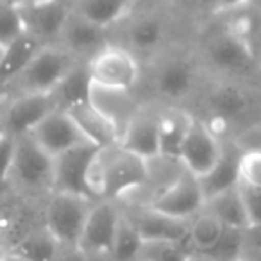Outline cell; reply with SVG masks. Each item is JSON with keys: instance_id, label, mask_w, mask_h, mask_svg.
<instances>
[{"instance_id": "12", "label": "cell", "mask_w": 261, "mask_h": 261, "mask_svg": "<svg viewBox=\"0 0 261 261\" xmlns=\"http://www.w3.org/2000/svg\"><path fill=\"white\" fill-rule=\"evenodd\" d=\"M122 217L113 200H95L79 249L88 256H109Z\"/></svg>"}, {"instance_id": "20", "label": "cell", "mask_w": 261, "mask_h": 261, "mask_svg": "<svg viewBox=\"0 0 261 261\" xmlns=\"http://www.w3.org/2000/svg\"><path fill=\"white\" fill-rule=\"evenodd\" d=\"M193 122H195V116L182 108L170 106V108L160 109L161 158L179 161L182 145H185Z\"/></svg>"}, {"instance_id": "13", "label": "cell", "mask_w": 261, "mask_h": 261, "mask_svg": "<svg viewBox=\"0 0 261 261\" xmlns=\"http://www.w3.org/2000/svg\"><path fill=\"white\" fill-rule=\"evenodd\" d=\"M100 147L86 145L54 158V192H68L95 199L88 185V172ZM97 200V199H95Z\"/></svg>"}, {"instance_id": "31", "label": "cell", "mask_w": 261, "mask_h": 261, "mask_svg": "<svg viewBox=\"0 0 261 261\" xmlns=\"http://www.w3.org/2000/svg\"><path fill=\"white\" fill-rule=\"evenodd\" d=\"M143 245H145V240L140 234L135 222L129 217H122L115 243L108 257L111 261H140Z\"/></svg>"}, {"instance_id": "37", "label": "cell", "mask_w": 261, "mask_h": 261, "mask_svg": "<svg viewBox=\"0 0 261 261\" xmlns=\"http://www.w3.org/2000/svg\"><path fill=\"white\" fill-rule=\"evenodd\" d=\"M250 4H252V0H215L213 13L218 16L231 15V13L240 11L243 8H249Z\"/></svg>"}, {"instance_id": "18", "label": "cell", "mask_w": 261, "mask_h": 261, "mask_svg": "<svg viewBox=\"0 0 261 261\" xmlns=\"http://www.w3.org/2000/svg\"><path fill=\"white\" fill-rule=\"evenodd\" d=\"M90 102L98 113L106 116L116 129L120 130V135L123 133L125 125L129 120L138 113L142 104H138L133 95V90H120V88H108L100 86V84L91 83L90 91ZM122 140V138H120Z\"/></svg>"}, {"instance_id": "33", "label": "cell", "mask_w": 261, "mask_h": 261, "mask_svg": "<svg viewBox=\"0 0 261 261\" xmlns=\"http://www.w3.org/2000/svg\"><path fill=\"white\" fill-rule=\"evenodd\" d=\"M25 33L29 31H27L22 6H18L13 0H4L2 11H0V48L13 43Z\"/></svg>"}, {"instance_id": "5", "label": "cell", "mask_w": 261, "mask_h": 261, "mask_svg": "<svg viewBox=\"0 0 261 261\" xmlns=\"http://www.w3.org/2000/svg\"><path fill=\"white\" fill-rule=\"evenodd\" d=\"M29 193L54 192V158L45 152L31 135L16 138L15 160L6 179Z\"/></svg>"}, {"instance_id": "41", "label": "cell", "mask_w": 261, "mask_h": 261, "mask_svg": "<svg viewBox=\"0 0 261 261\" xmlns=\"http://www.w3.org/2000/svg\"><path fill=\"white\" fill-rule=\"evenodd\" d=\"M243 261H261V252H256V250H245Z\"/></svg>"}, {"instance_id": "28", "label": "cell", "mask_w": 261, "mask_h": 261, "mask_svg": "<svg viewBox=\"0 0 261 261\" xmlns=\"http://www.w3.org/2000/svg\"><path fill=\"white\" fill-rule=\"evenodd\" d=\"M91 75L88 68V61L81 63L66 75V79L56 88L54 97L61 109H70L72 106L90 102Z\"/></svg>"}, {"instance_id": "34", "label": "cell", "mask_w": 261, "mask_h": 261, "mask_svg": "<svg viewBox=\"0 0 261 261\" xmlns=\"http://www.w3.org/2000/svg\"><path fill=\"white\" fill-rule=\"evenodd\" d=\"M145 261H193L186 242H145L142 257Z\"/></svg>"}, {"instance_id": "1", "label": "cell", "mask_w": 261, "mask_h": 261, "mask_svg": "<svg viewBox=\"0 0 261 261\" xmlns=\"http://www.w3.org/2000/svg\"><path fill=\"white\" fill-rule=\"evenodd\" d=\"M88 185L97 200L130 197L149 185V161L123 147H100L88 172Z\"/></svg>"}, {"instance_id": "14", "label": "cell", "mask_w": 261, "mask_h": 261, "mask_svg": "<svg viewBox=\"0 0 261 261\" xmlns=\"http://www.w3.org/2000/svg\"><path fill=\"white\" fill-rule=\"evenodd\" d=\"M120 147L147 161L160 158V109L142 106L123 129Z\"/></svg>"}, {"instance_id": "10", "label": "cell", "mask_w": 261, "mask_h": 261, "mask_svg": "<svg viewBox=\"0 0 261 261\" xmlns=\"http://www.w3.org/2000/svg\"><path fill=\"white\" fill-rule=\"evenodd\" d=\"M222 152H224V142L220 140V135L206 120L195 116V122L186 136L179 156L181 165L190 174L202 179L215 168V165L222 158Z\"/></svg>"}, {"instance_id": "9", "label": "cell", "mask_w": 261, "mask_h": 261, "mask_svg": "<svg viewBox=\"0 0 261 261\" xmlns=\"http://www.w3.org/2000/svg\"><path fill=\"white\" fill-rule=\"evenodd\" d=\"M59 109L54 93H22L8 102L2 116V133L13 138L31 135L52 111Z\"/></svg>"}, {"instance_id": "16", "label": "cell", "mask_w": 261, "mask_h": 261, "mask_svg": "<svg viewBox=\"0 0 261 261\" xmlns=\"http://www.w3.org/2000/svg\"><path fill=\"white\" fill-rule=\"evenodd\" d=\"M197 83V66L188 56H170L154 73V90L161 98L181 100L186 98Z\"/></svg>"}, {"instance_id": "38", "label": "cell", "mask_w": 261, "mask_h": 261, "mask_svg": "<svg viewBox=\"0 0 261 261\" xmlns=\"http://www.w3.org/2000/svg\"><path fill=\"white\" fill-rule=\"evenodd\" d=\"M245 247L247 250L261 252V224L245 229Z\"/></svg>"}, {"instance_id": "11", "label": "cell", "mask_w": 261, "mask_h": 261, "mask_svg": "<svg viewBox=\"0 0 261 261\" xmlns=\"http://www.w3.org/2000/svg\"><path fill=\"white\" fill-rule=\"evenodd\" d=\"M36 143L48 152L52 158L61 156L68 150L79 149V147L93 145L83 133L79 123L66 109H56L52 111L36 129L31 133Z\"/></svg>"}, {"instance_id": "24", "label": "cell", "mask_w": 261, "mask_h": 261, "mask_svg": "<svg viewBox=\"0 0 261 261\" xmlns=\"http://www.w3.org/2000/svg\"><path fill=\"white\" fill-rule=\"evenodd\" d=\"M59 252L61 243L41 224L40 227L25 232L13 245L9 256L13 261H58Z\"/></svg>"}, {"instance_id": "8", "label": "cell", "mask_w": 261, "mask_h": 261, "mask_svg": "<svg viewBox=\"0 0 261 261\" xmlns=\"http://www.w3.org/2000/svg\"><path fill=\"white\" fill-rule=\"evenodd\" d=\"M149 207L179 220H192L206 207V195L200 186V179L182 170L165 190H161Z\"/></svg>"}, {"instance_id": "22", "label": "cell", "mask_w": 261, "mask_h": 261, "mask_svg": "<svg viewBox=\"0 0 261 261\" xmlns=\"http://www.w3.org/2000/svg\"><path fill=\"white\" fill-rule=\"evenodd\" d=\"M243 149L236 140L224 143V152L215 168L207 175L200 179V186L206 195V200L220 192L234 188L240 182V160H242Z\"/></svg>"}, {"instance_id": "35", "label": "cell", "mask_w": 261, "mask_h": 261, "mask_svg": "<svg viewBox=\"0 0 261 261\" xmlns=\"http://www.w3.org/2000/svg\"><path fill=\"white\" fill-rule=\"evenodd\" d=\"M240 182L261 188V149L243 150L240 160Z\"/></svg>"}, {"instance_id": "7", "label": "cell", "mask_w": 261, "mask_h": 261, "mask_svg": "<svg viewBox=\"0 0 261 261\" xmlns=\"http://www.w3.org/2000/svg\"><path fill=\"white\" fill-rule=\"evenodd\" d=\"M91 83L108 88L133 90L140 81V63L123 45H108L88 61Z\"/></svg>"}, {"instance_id": "15", "label": "cell", "mask_w": 261, "mask_h": 261, "mask_svg": "<svg viewBox=\"0 0 261 261\" xmlns=\"http://www.w3.org/2000/svg\"><path fill=\"white\" fill-rule=\"evenodd\" d=\"M58 43L68 48L72 54H75L83 61H90L108 45H111L108 29L81 16L79 13H75V9L70 15Z\"/></svg>"}, {"instance_id": "43", "label": "cell", "mask_w": 261, "mask_h": 261, "mask_svg": "<svg viewBox=\"0 0 261 261\" xmlns=\"http://www.w3.org/2000/svg\"><path fill=\"white\" fill-rule=\"evenodd\" d=\"M140 261H145V259H140Z\"/></svg>"}, {"instance_id": "32", "label": "cell", "mask_w": 261, "mask_h": 261, "mask_svg": "<svg viewBox=\"0 0 261 261\" xmlns=\"http://www.w3.org/2000/svg\"><path fill=\"white\" fill-rule=\"evenodd\" d=\"M245 250V231L225 227L222 238L211 249L193 254V261H243Z\"/></svg>"}, {"instance_id": "40", "label": "cell", "mask_w": 261, "mask_h": 261, "mask_svg": "<svg viewBox=\"0 0 261 261\" xmlns=\"http://www.w3.org/2000/svg\"><path fill=\"white\" fill-rule=\"evenodd\" d=\"M22 8H29V6H40V4H47V2H52V0H13Z\"/></svg>"}, {"instance_id": "2", "label": "cell", "mask_w": 261, "mask_h": 261, "mask_svg": "<svg viewBox=\"0 0 261 261\" xmlns=\"http://www.w3.org/2000/svg\"><path fill=\"white\" fill-rule=\"evenodd\" d=\"M84 63L75 54L59 43H48L33 59L25 72L9 86L15 95L22 93H54L56 88L66 79L75 66Z\"/></svg>"}, {"instance_id": "29", "label": "cell", "mask_w": 261, "mask_h": 261, "mask_svg": "<svg viewBox=\"0 0 261 261\" xmlns=\"http://www.w3.org/2000/svg\"><path fill=\"white\" fill-rule=\"evenodd\" d=\"M225 231V225L215 217L207 207H204L199 215L190 220V232H188V247L192 254H199L211 249L218 240L222 238Z\"/></svg>"}, {"instance_id": "27", "label": "cell", "mask_w": 261, "mask_h": 261, "mask_svg": "<svg viewBox=\"0 0 261 261\" xmlns=\"http://www.w3.org/2000/svg\"><path fill=\"white\" fill-rule=\"evenodd\" d=\"M206 207L218 217V220L229 229H249V218L243 206V199L240 188H229L225 192H220L206 200Z\"/></svg>"}, {"instance_id": "39", "label": "cell", "mask_w": 261, "mask_h": 261, "mask_svg": "<svg viewBox=\"0 0 261 261\" xmlns=\"http://www.w3.org/2000/svg\"><path fill=\"white\" fill-rule=\"evenodd\" d=\"M90 256L79 249V247H63L58 256V261H88Z\"/></svg>"}, {"instance_id": "3", "label": "cell", "mask_w": 261, "mask_h": 261, "mask_svg": "<svg viewBox=\"0 0 261 261\" xmlns=\"http://www.w3.org/2000/svg\"><path fill=\"white\" fill-rule=\"evenodd\" d=\"M204 61L222 79H243L259 72V58L222 23L204 40Z\"/></svg>"}, {"instance_id": "19", "label": "cell", "mask_w": 261, "mask_h": 261, "mask_svg": "<svg viewBox=\"0 0 261 261\" xmlns=\"http://www.w3.org/2000/svg\"><path fill=\"white\" fill-rule=\"evenodd\" d=\"M130 220L135 222L145 242H188L190 220L168 217L149 206H143Z\"/></svg>"}, {"instance_id": "25", "label": "cell", "mask_w": 261, "mask_h": 261, "mask_svg": "<svg viewBox=\"0 0 261 261\" xmlns=\"http://www.w3.org/2000/svg\"><path fill=\"white\" fill-rule=\"evenodd\" d=\"M138 6V0H75L73 9L104 29L123 22Z\"/></svg>"}, {"instance_id": "6", "label": "cell", "mask_w": 261, "mask_h": 261, "mask_svg": "<svg viewBox=\"0 0 261 261\" xmlns=\"http://www.w3.org/2000/svg\"><path fill=\"white\" fill-rule=\"evenodd\" d=\"M252 95L245 84L236 79H218L210 86L204 97L207 115L206 122L217 130V127H229L242 123L252 111Z\"/></svg>"}, {"instance_id": "23", "label": "cell", "mask_w": 261, "mask_h": 261, "mask_svg": "<svg viewBox=\"0 0 261 261\" xmlns=\"http://www.w3.org/2000/svg\"><path fill=\"white\" fill-rule=\"evenodd\" d=\"M66 111L75 118V122L79 123L83 133L88 136V140L93 145L97 147L120 145V138H122L120 130L102 113H98L91 106V102H83V104L72 106Z\"/></svg>"}, {"instance_id": "4", "label": "cell", "mask_w": 261, "mask_h": 261, "mask_svg": "<svg viewBox=\"0 0 261 261\" xmlns=\"http://www.w3.org/2000/svg\"><path fill=\"white\" fill-rule=\"evenodd\" d=\"M95 199L68 192H52L45 206L43 225L63 247H79Z\"/></svg>"}, {"instance_id": "42", "label": "cell", "mask_w": 261, "mask_h": 261, "mask_svg": "<svg viewBox=\"0 0 261 261\" xmlns=\"http://www.w3.org/2000/svg\"><path fill=\"white\" fill-rule=\"evenodd\" d=\"M259 73H261V59H259Z\"/></svg>"}, {"instance_id": "30", "label": "cell", "mask_w": 261, "mask_h": 261, "mask_svg": "<svg viewBox=\"0 0 261 261\" xmlns=\"http://www.w3.org/2000/svg\"><path fill=\"white\" fill-rule=\"evenodd\" d=\"M250 6L225 15L224 25L261 59V15L252 11Z\"/></svg>"}, {"instance_id": "26", "label": "cell", "mask_w": 261, "mask_h": 261, "mask_svg": "<svg viewBox=\"0 0 261 261\" xmlns=\"http://www.w3.org/2000/svg\"><path fill=\"white\" fill-rule=\"evenodd\" d=\"M167 38V23L160 15H143L127 27L125 43L133 52L149 54L163 45Z\"/></svg>"}, {"instance_id": "36", "label": "cell", "mask_w": 261, "mask_h": 261, "mask_svg": "<svg viewBox=\"0 0 261 261\" xmlns=\"http://www.w3.org/2000/svg\"><path fill=\"white\" fill-rule=\"evenodd\" d=\"M240 193H242L243 206L247 211V218H249V227L261 224V188L257 186H249L238 182Z\"/></svg>"}, {"instance_id": "17", "label": "cell", "mask_w": 261, "mask_h": 261, "mask_svg": "<svg viewBox=\"0 0 261 261\" xmlns=\"http://www.w3.org/2000/svg\"><path fill=\"white\" fill-rule=\"evenodd\" d=\"M25 16L27 31L43 40L45 43H58L70 15L73 13V2L52 0L47 4L22 8Z\"/></svg>"}, {"instance_id": "21", "label": "cell", "mask_w": 261, "mask_h": 261, "mask_svg": "<svg viewBox=\"0 0 261 261\" xmlns=\"http://www.w3.org/2000/svg\"><path fill=\"white\" fill-rule=\"evenodd\" d=\"M45 45L48 43L34 36L33 33H25L13 43L0 48V70H2L4 86L15 83L25 72V68L33 63V59L40 54Z\"/></svg>"}]
</instances>
